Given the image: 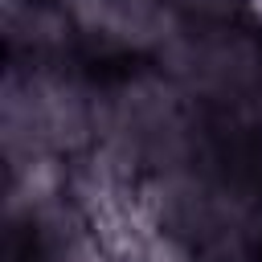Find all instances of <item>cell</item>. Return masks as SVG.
Segmentation results:
<instances>
[{
	"instance_id": "obj_1",
	"label": "cell",
	"mask_w": 262,
	"mask_h": 262,
	"mask_svg": "<svg viewBox=\"0 0 262 262\" xmlns=\"http://www.w3.org/2000/svg\"><path fill=\"white\" fill-rule=\"evenodd\" d=\"M258 12H262V0H258Z\"/></svg>"
}]
</instances>
